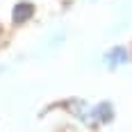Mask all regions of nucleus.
<instances>
[{
  "label": "nucleus",
  "instance_id": "1",
  "mask_svg": "<svg viewBox=\"0 0 132 132\" xmlns=\"http://www.w3.org/2000/svg\"><path fill=\"white\" fill-rule=\"evenodd\" d=\"M34 16V5L32 2H27V0H23V2H16L12 9V21L16 23V25H21V23H25V21H30Z\"/></svg>",
  "mask_w": 132,
  "mask_h": 132
},
{
  "label": "nucleus",
  "instance_id": "3",
  "mask_svg": "<svg viewBox=\"0 0 132 132\" xmlns=\"http://www.w3.org/2000/svg\"><path fill=\"white\" fill-rule=\"evenodd\" d=\"M96 116L103 121V123H109V121L114 119V112H112V105L109 103H100V105L96 107Z\"/></svg>",
  "mask_w": 132,
  "mask_h": 132
},
{
  "label": "nucleus",
  "instance_id": "2",
  "mask_svg": "<svg viewBox=\"0 0 132 132\" xmlns=\"http://www.w3.org/2000/svg\"><path fill=\"white\" fill-rule=\"evenodd\" d=\"M128 62V50L123 48V46H116V48H112L109 53L105 55V64L109 68H114V66H121Z\"/></svg>",
  "mask_w": 132,
  "mask_h": 132
}]
</instances>
